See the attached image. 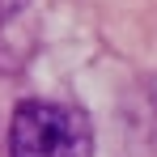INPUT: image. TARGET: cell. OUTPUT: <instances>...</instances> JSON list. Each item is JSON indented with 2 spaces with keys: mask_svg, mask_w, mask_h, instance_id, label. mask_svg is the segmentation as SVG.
Listing matches in <instances>:
<instances>
[{
  "mask_svg": "<svg viewBox=\"0 0 157 157\" xmlns=\"http://www.w3.org/2000/svg\"><path fill=\"white\" fill-rule=\"evenodd\" d=\"M9 157H94L89 119L64 102L26 98L9 123Z\"/></svg>",
  "mask_w": 157,
  "mask_h": 157,
  "instance_id": "6da1fadb",
  "label": "cell"
},
{
  "mask_svg": "<svg viewBox=\"0 0 157 157\" xmlns=\"http://www.w3.org/2000/svg\"><path fill=\"white\" fill-rule=\"evenodd\" d=\"M17 4H21V0H0V17H4V13H13Z\"/></svg>",
  "mask_w": 157,
  "mask_h": 157,
  "instance_id": "7a4b0ae2",
  "label": "cell"
}]
</instances>
